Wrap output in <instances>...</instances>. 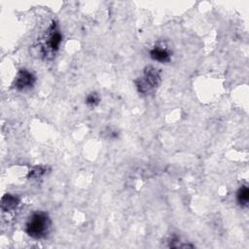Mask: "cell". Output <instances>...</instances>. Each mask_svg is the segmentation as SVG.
<instances>
[{
  "instance_id": "6da1fadb",
  "label": "cell",
  "mask_w": 249,
  "mask_h": 249,
  "mask_svg": "<svg viewBox=\"0 0 249 249\" xmlns=\"http://www.w3.org/2000/svg\"><path fill=\"white\" fill-rule=\"evenodd\" d=\"M51 226L52 222L48 214L39 211L33 213L29 217L25 225V231L29 236L35 239H40L45 237L49 233Z\"/></svg>"
},
{
  "instance_id": "7a4b0ae2",
  "label": "cell",
  "mask_w": 249,
  "mask_h": 249,
  "mask_svg": "<svg viewBox=\"0 0 249 249\" xmlns=\"http://www.w3.org/2000/svg\"><path fill=\"white\" fill-rule=\"evenodd\" d=\"M62 41V35L57 27V25L53 22L49 29L47 30L44 41L42 43V53L46 57L50 54H53L59 48Z\"/></svg>"
},
{
  "instance_id": "3957f363",
  "label": "cell",
  "mask_w": 249,
  "mask_h": 249,
  "mask_svg": "<svg viewBox=\"0 0 249 249\" xmlns=\"http://www.w3.org/2000/svg\"><path fill=\"white\" fill-rule=\"evenodd\" d=\"M159 83H160L159 71L153 66H148L144 70L143 76L137 81L136 85L140 92L146 93L154 89L159 85Z\"/></svg>"
},
{
  "instance_id": "277c9868",
  "label": "cell",
  "mask_w": 249,
  "mask_h": 249,
  "mask_svg": "<svg viewBox=\"0 0 249 249\" xmlns=\"http://www.w3.org/2000/svg\"><path fill=\"white\" fill-rule=\"evenodd\" d=\"M35 76L26 69H20L14 81V87L18 90H25L33 87L35 83Z\"/></svg>"
},
{
  "instance_id": "5b68a950",
  "label": "cell",
  "mask_w": 249,
  "mask_h": 249,
  "mask_svg": "<svg viewBox=\"0 0 249 249\" xmlns=\"http://www.w3.org/2000/svg\"><path fill=\"white\" fill-rule=\"evenodd\" d=\"M150 56L152 59L157 60L159 62H166L170 59V53L167 51V49L161 48L159 46H157L153 50H151Z\"/></svg>"
},
{
  "instance_id": "8992f818",
  "label": "cell",
  "mask_w": 249,
  "mask_h": 249,
  "mask_svg": "<svg viewBox=\"0 0 249 249\" xmlns=\"http://www.w3.org/2000/svg\"><path fill=\"white\" fill-rule=\"evenodd\" d=\"M18 203H19V199L16 196H13L11 194H6L2 197L1 207H2V210L4 211H12L15 208H17Z\"/></svg>"
},
{
  "instance_id": "52a82bcc",
  "label": "cell",
  "mask_w": 249,
  "mask_h": 249,
  "mask_svg": "<svg viewBox=\"0 0 249 249\" xmlns=\"http://www.w3.org/2000/svg\"><path fill=\"white\" fill-rule=\"evenodd\" d=\"M236 199L237 202L239 203L240 206L245 207L248 205V201H249V191L248 188L246 186H241L237 193H236Z\"/></svg>"
},
{
  "instance_id": "ba28073f",
  "label": "cell",
  "mask_w": 249,
  "mask_h": 249,
  "mask_svg": "<svg viewBox=\"0 0 249 249\" xmlns=\"http://www.w3.org/2000/svg\"><path fill=\"white\" fill-rule=\"evenodd\" d=\"M99 96L96 92H90L86 97V104L90 107H95L99 103Z\"/></svg>"
}]
</instances>
